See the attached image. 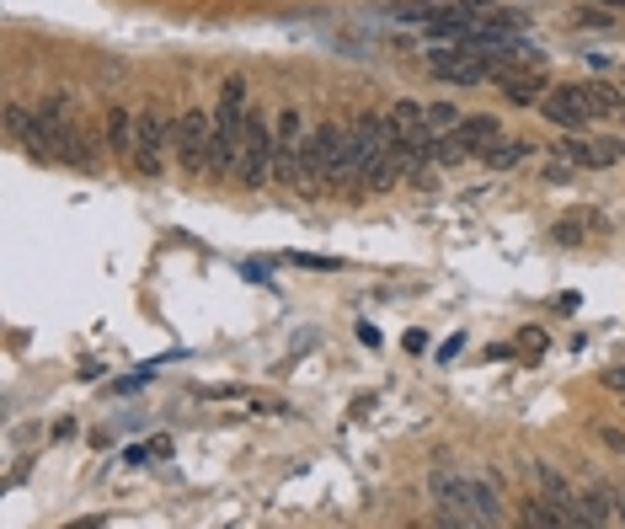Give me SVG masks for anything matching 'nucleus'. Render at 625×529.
<instances>
[{"instance_id": "f257e3e1", "label": "nucleus", "mask_w": 625, "mask_h": 529, "mask_svg": "<svg viewBox=\"0 0 625 529\" xmlns=\"http://www.w3.org/2000/svg\"><path fill=\"white\" fill-rule=\"evenodd\" d=\"M246 86L241 81H225L220 91V107H214V150H209V171L214 177H225V171H236L241 161V139H246Z\"/></svg>"}, {"instance_id": "f03ea898", "label": "nucleus", "mask_w": 625, "mask_h": 529, "mask_svg": "<svg viewBox=\"0 0 625 529\" xmlns=\"http://www.w3.org/2000/svg\"><path fill=\"white\" fill-rule=\"evenodd\" d=\"M316 150H321V188H358V145H353V129L321 123V129H316Z\"/></svg>"}, {"instance_id": "7ed1b4c3", "label": "nucleus", "mask_w": 625, "mask_h": 529, "mask_svg": "<svg viewBox=\"0 0 625 529\" xmlns=\"http://www.w3.org/2000/svg\"><path fill=\"white\" fill-rule=\"evenodd\" d=\"M236 182L241 188H262L273 182V123L257 113H246V139H241V161H236Z\"/></svg>"}, {"instance_id": "20e7f679", "label": "nucleus", "mask_w": 625, "mask_h": 529, "mask_svg": "<svg viewBox=\"0 0 625 529\" xmlns=\"http://www.w3.org/2000/svg\"><path fill=\"white\" fill-rule=\"evenodd\" d=\"M305 145H310V129L305 118L294 113H278L273 118V177L289 182V188H300V161H305Z\"/></svg>"}, {"instance_id": "39448f33", "label": "nucleus", "mask_w": 625, "mask_h": 529, "mask_svg": "<svg viewBox=\"0 0 625 529\" xmlns=\"http://www.w3.org/2000/svg\"><path fill=\"white\" fill-rule=\"evenodd\" d=\"M428 70L439 75V81H455V86H481L497 75V59L492 54H476V49H433L428 54Z\"/></svg>"}, {"instance_id": "423d86ee", "label": "nucleus", "mask_w": 625, "mask_h": 529, "mask_svg": "<svg viewBox=\"0 0 625 529\" xmlns=\"http://www.w3.org/2000/svg\"><path fill=\"white\" fill-rule=\"evenodd\" d=\"M166 150H177V123L161 118V113H145V118H139L134 166L145 171V177H161V171H166Z\"/></svg>"}, {"instance_id": "0eeeda50", "label": "nucleus", "mask_w": 625, "mask_h": 529, "mask_svg": "<svg viewBox=\"0 0 625 529\" xmlns=\"http://www.w3.org/2000/svg\"><path fill=\"white\" fill-rule=\"evenodd\" d=\"M209 150H214V118L209 113H182L177 118V161L182 171H209Z\"/></svg>"}, {"instance_id": "6e6552de", "label": "nucleus", "mask_w": 625, "mask_h": 529, "mask_svg": "<svg viewBox=\"0 0 625 529\" xmlns=\"http://www.w3.org/2000/svg\"><path fill=\"white\" fill-rule=\"evenodd\" d=\"M540 113H545V123H561V129H572V134L593 123V113H588V102H583V91H577V86L545 91V97H540Z\"/></svg>"}, {"instance_id": "1a4fd4ad", "label": "nucleus", "mask_w": 625, "mask_h": 529, "mask_svg": "<svg viewBox=\"0 0 625 529\" xmlns=\"http://www.w3.org/2000/svg\"><path fill=\"white\" fill-rule=\"evenodd\" d=\"M556 155H567V161H577V166H615V161H625V145H615V139H561V150Z\"/></svg>"}, {"instance_id": "9d476101", "label": "nucleus", "mask_w": 625, "mask_h": 529, "mask_svg": "<svg viewBox=\"0 0 625 529\" xmlns=\"http://www.w3.org/2000/svg\"><path fill=\"white\" fill-rule=\"evenodd\" d=\"M107 145H113L118 161H134V150H139V118L123 113V107H113V113H107Z\"/></svg>"}, {"instance_id": "9b49d317", "label": "nucleus", "mask_w": 625, "mask_h": 529, "mask_svg": "<svg viewBox=\"0 0 625 529\" xmlns=\"http://www.w3.org/2000/svg\"><path fill=\"white\" fill-rule=\"evenodd\" d=\"M615 497L609 487H588L583 497H577V508H583V524H615Z\"/></svg>"}, {"instance_id": "f8f14e48", "label": "nucleus", "mask_w": 625, "mask_h": 529, "mask_svg": "<svg viewBox=\"0 0 625 529\" xmlns=\"http://www.w3.org/2000/svg\"><path fill=\"white\" fill-rule=\"evenodd\" d=\"M471 27H476V22H471V11H465V6H460V11H433V17H428V33H433V38H449V43H460Z\"/></svg>"}, {"instance_id": "ddd939ff", "label": "nucleus", "mask_w": 625, "mask_h": 529, "mask_svg": "<svg viewBox=\"0 0 625 529\" xmlns=\"http://www.w3.org/2000/svg\"><path fill=\"white\" fill-rule=\"evenodd\" d=\"M497 129H503V123H497L492 113H476V118H460V134L465 139H471V145L481 150V145H492V139H497Z\"/></svg>"}, {"instance_id": "4468645a", "label": "nucleus", "mask_w": 625, "mask_h": 529, "mask_svg": "<svg viewBox=\"0 0 625 529\" xmlns=\"http://www.w3.org/2000/svg\"><path fill=\"white\" fill-rule=\"evenodd\" d=\"M476 155H481V161H487L492 171H508L513 161H524L529 150H524V145H497V139H492V145H481Z\"/></svg>"}, {"instance_id": "2eb2a0df", "label": "nucleus", "mask_w": 625, "mask_h": 529, "mask_svg": "<svg viewBox=\"0 0 625 529\" xmlns=\"http://www.w3.org/2000/svg\"><path fill=\"white\" fill-rule=\"evenodd\" d=\"M455 129H460V107L433 102V107H428V134H455Z\"/></svg>"}, {"instance_id": "dca6fc26", "label": "nucleus", "mask_w": 625, "mask_h": 529, "mask_svg": "<svg viewBox=\"0 0 625 529\" xmlns=\"http://www.w3.org/2000/svg\"><path fill=\"white\" fill-rule=\"evenodd\" d=\"M577 91H583V102H588V113H593V118L615 113V97H609L604 86H577Z\"/></svg>"}, {"instance_id": "f3484780", "label": "nucleus", "mask_w": 625, "mask_h": 529, "mask_svg": "<svg viewBox=\"0 0 625 529\" xmlns=\"http://www.w3.org/2000/svg\"><path fill=\"white\" fill-rule=\"evenodd\" d=\"M27 123H33V113H27V107H17V102H11V107H6V139H11V145H22Z\"/></svg>"}, {"instance_id": "a211bd4d", "label": "nucleus", "mask_w": 625, "mask_h": 529, "mask_svg": "<svg viewBox=\"0 0 625 529\" xmlns=\"http://www.w3.org/2000/svg\"><path fill=\"white\" fill-rule=\"evenodd\" d=\"M503 91H508L513 102H535V97H540V86L529 81V75H508V81H503Z\"/></svg>"}, {"instance_id": "6ab92c4d", "label": "nucleus", "mask_w": 625, "mask_h": 529, "mask_svg": "<svg viewBox=\"0 0 625 529\" xmlns=\"http://www.w3.org/2000/svg\"><path fill=\"white\" fill-rule=\"evenodd\" d=\"M604 385L615 391L620 401H625V364H615V369H604Z\"/></svg>"}, {"instance_id": "aec40b11", "label": "nucleus", "mask_w": 625, "mask_h": 529, "mask_svg": "<svg viewBox=\"0 0 625 529\" xmlns=\"http://www.w3.org/2000/svg\"><path fill=\"white\" fill-rule=\"evenodd\" d=\"M428 348V332L423 326H412V332H406V353H423Z\"/></svg>"}, {"instance_id": "412c9836", "label": "nucleus", "mask_w": 625, "mask_h": 529, "mask_svg": "<svg viewBox=\"0 0 625 529\" xmlns=\"http://www.w3.org/2000/svg\"><path fill=\"white\" fill-rule=\"evenodd\" d=\"M358 342H364V348H380V332H374V326L364 321V326H358Z\"/></svg>"}, {"instance_id": "4be33fe9", "label": "nucleus", "mask_w": 625, "mask_h": 529, "mask_svg": "<svg viewBox=\"0 0 625 529\" xmlns=\"http://www.w3.org/2000/svg\"><path fill=\"white\" fill-rule=\"evenodd\" d=\"M599 439H604L609 449H620V455H625V433H615V428H604V433H599Z\"/></svg>"}, {"instance_id": "5701e85b", "label": "nucleus", "mask_w": 625, "mask_h": 529, "mask_svg": "<svg viewBox=\"0 0 625 529\" xmlns=\"http://www.w3.org/2000/svg\"><path fill=\"white\" fill-rule=\"evenodd\" d=\"M540 342H545V332H535V326H529V332H524V353H540Z\"/></svg>"}, {"instance_id": "b1692460", "label": "nucleus", "mask_w": 625, "mask_h": 529, "mask_svg": "<svg viewBox=\"0 0 625 529\" xmlns=\"http://www.w3.org/2000/svg\"><path fill=\"white\" fill-rule=\"evenodd\" d=\"M460 6H465V11H492L497 0H460Z\"/></svg>"}, {"instance_id": "393cba45", "label": "nucleus", "mask_w": 625, "mask_h": 529, "mask_svg": "<svg viewBox=\"0 0 625 529\" xmlns=\"http://www.w3.org/2000/svg\"><path fill=\"white\" fill-rule=\"evenodd\" d=\"M615 519L625 524V497H615Z\"/></svg>"}, {"instance_id": "a878e982", "label": "nucleus", "mask_w": 625, "mask_h": 529, "mask_svg": "<svg viewBox=\"0 0 625 529\" xmlns=\"http://www.w3.org/2000/svg\"><path fill=\"white\" fill-rule=\"evenodd\" d=\"M599 6H625V0H599Z\"/></svg>"}]
</instances>
